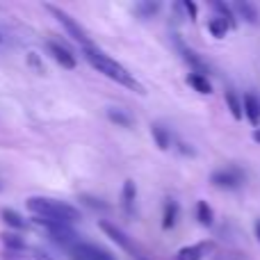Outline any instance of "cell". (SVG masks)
<instances>
[{"label":"cell","instance_id":"obj_1","mask_svg":"<svg viewBox=\"0 0 260 260\" xmlns=\"http://www.w3.org/2000/svg\"><path fill=\"white\" fill-rule=\"evenodd\" d=\"M27 210L35 215V219H44L50 221V224H76V221L82 219V212L78 208L69 206L64 201H57V199H44V197H32L27 199Z\"/></svg>","mask_w":260,"mask_h":260},{"label":"cell","instance_id":"obj_2","mask_svg":"<svg viewBox=\"0 0 260 260\" xmlns=\"http://www.w3.org/2000/svg\"><path fill=\"white\" fill-rule=\"evenodd\" d=\"M82 50H85L87 62H89L99 73H103L105 78H110V80L119 82V85L128 87V89L137 91V94H144V87L139 85V82L135 80L133 76H130V73L121 67V64L114 62V59L110 57V55H105L103 50H99L96 46H89V48H82Z\"/></svg>","mask_w":260,"mask_h":260},{"label":"cell","instance_id":"obj_3","mask_svg":"<svg viewBox=\"0 0 260 260\" xmlns=\"http://www.w3.org/2000/svg\"><path fill=\"white\" fill-rule=\"evenodd\" d=\"M46 9H48V12L53 14L55 18H57V21H59V25H62L64 30L69 32V37H73V39H76L78 44L82 46V48H89V46H94V44H91V39H89V37H87V32L82 30V25H78V23L73 21V18L69 16L67 12H62V9H59V7H55V5H46Z\"/></svg>","mask_w":260,"mask_h":260},{"label":"cell","instance_id":"obj_4","mask_svg":"<svg viewBox=\"0 0 260 260\" xmlns=\"http://www.w3.org/2000/svg\"><path fill=\"white\" fill-rule=\"evenodd\" d=\"M69 253H71V260H117L110 251L87 242H78L76 247L69 249Z\"/></svg>","mask_w":260,"mask_h":260},{"label":"cell","instance_id":"obj_5","mask_svg":"<svg viewBox=\"0 0 260 260\" xmlns=\"http://www.w3.org/2000/svg\"><path fill=\"white\" fill-rule=\"evenodd\" d=\"M244 180L242 171L235 169V167H229V169H221V171H215L210 176V183L217 185V187H224V189H235L240 187V183Z\"/></svg>","mask_w":260,"mask_h":260},{"label":"cell","instance_id":"obj_6","mask_svg":"<svg viewBox=\"0 0 260 260\" xmlns=\"http://www.w3.org/2000/svg\"><path fill=\"white\" fill-rule=\"evenodd\" d=\"M3 260H53L48 253L39 251L32 247H21V249H5Z\"/></svg>","mask_w":260,"mask_h":260},{"label":"cell","instance_id":"obj_7","mask_svg":"<svg viewBox=\"0 0 260 260\" xmlns=\"http://www.w3.org/2000/svg\"><path fill=\"white\" fill-rule=\"evenodd\" d=\"M48 53L53 55V59L64 69H76V57L69 53L64 46L55 44V41H48Z\"/></svg>","mask_w":260,"mask_h":260},{"label":"cell","instance_id":"obj_8","mask_svg":"<svg viewBox=\"0 0 260 260\" xmlns=\"http://www.w3.org/2000/svg\"><path fill=\"white\" fill-rule=\"evenodd\" d=\"M244 114L251 121V126H260V99L256 94L244 96Z\"/></svg>","mask_w":260,"mask_h":260},{"label":"cell","instance_id":"obj_9","mask_svg":"<svg viewBox=\"0 0 260 260\" xmlns=\"http://www.w3.org/2000/svg\"><path fill=\"white\" fill-rule=\"evenodd\" d=\"M99 226H101V231H105V233H108L117 244H121L123 249H128V251H133V253H135V249H133V244H130V240L121 233V231L117 229V226H112L110 221H99Z\"/></svg>","mask_w":260,"mask_h":260},{"label":"cell","instance_id":"obj_10","mask_svg":"<svg viewBox=\"0 0 260 260\" xmlns=\"http://www.w3.org/2000/svg\"><path fill=\"white\" fill-rule=\"evenodd\" d=\"M208 244H192V247H183L176 253V260H203Z\"/></svg>","mask_w":260,"mask_h":260},{"label":"cell","instance_id":"obj_11","mask_svg":"<svg viewBox=\"0 0 260 260\" xmlns=\"http://www.w3.org/2000/svg\"><path fill=\"white\" fill-rule=\"evenodd\" d=\"M121 203H123V210L128 212V217H133L135 215V183L133 180H126V183H123Z\"/></svg>","mask_w":260,"mask_h":260},{"label":"cell","instance_id":"obj_12","mask_svg":"<svg viewBox=\"0 0 260 260\" xmlns=\"http://www.w3.org/2000/svg\"><path fill=\"white\" fill-rule=\"evenodd\" d=\"M187 85L194 87L197 91H201V94H210V91H212L210 80H208L206 76H201V73H189V76H187Z\"/></svg>","mask_w":260,"mask_h":260},{"label":"cell","instance_id":"obj_13","mask_svg":"<svg viewBox=\"0 0 260 260\" xmlns=\"http://www.w3.org/2000/svg\"><path fill=\"white\" fill-rule=\"evenodd\" d=\"M229 27H231L229 23H226L224 18H219V16H212V18H210V23H208V30H210V35H212V37H217V39L226 37Z\"/></svg>","mask_w":260,"mask_h":260},{"label":"cell","instance_id":"obj_14","mask_svg":"<svg viewBox=\"0 0 260 260\" xmlns=\"http://www.w3.org/2000/svg\"><path fill=\"white\" fill-rule=\"evenodd\" d=\"M226 103H229V110H231V114H233L235 119H242V112H244V105L240 103V99H238V94H235L233 89H229L226 91Z\"/></svg>","mask_w":260,"mask_h":260},{"label":"cell","instance_id":"obj_15","mask_svg":"<svg viewBox=\"0 0 260 260\" xmlns=\"http://www.w3.org/2000/svg\"><path fill=\"white\" fill-rule=\"evenodd\" d=\"M235 7H238V12L242 14V18H244V21L253 23V25H256V23H260L258 9L253 7V5H249V3H238V5H235Z\"/></svg>","mask_w":260,"mask_h":260},{"label":"cell","instance_id":"obj_16","mask_svg":"<svg viewBox=\"0 0 260 260\" xmlns=\"http://www.w3.org/2000/svg\"><path fill=\"white\" fill-rule=\"evenodd\" d=\"M197 219L201 221L203 226H212V219H215V215H212L210 206H208L206 201H199L197 203Z\"/></svg>","mask_w":260,"mask_h":260},{"label":"cell","instance_id":"obj_17","mask_svg":"<svg viewBox=\"0 0 260 260\" xmlns=\"http://www.w3.org/2000/svg\"><path fill=\"white\" fill-rule=\"evenodd\" d=\"M153 139H155V144L160 148H169V133H167L165 126H160V123H153Z\"/></svg>","mask_w":260,"mask_h":260},{"label":"cell","instance_id":"obj_18","mask_svg":"<svg viewBox=\"0 0 260 260\" xmlns=\"http://www.w3.org/2000/svg\"><path fill=\"white\" fill-rule=\"evenodd\" d=\"M3 219H5V224L7 226H12V229H16V231H21V229H25V221H23V217L18 215V212H14V210H3Z\"/></svg>","mask_w":260,"mask_h":260},{"label":"cell","instance_id":"obj_19","mask_svg":"<svg viewBox=\"0 0 260 260\" xmlns=\"http://www.w3.org/2000/svg\"><path fill=\"white\" fill-rule=\"evenodd\" d=\"M108 117L112 119L114 123H119V126H123V128H130V126H133V117H130L128 112H121V110H117V108L108 110Z\"/></svg>","mask_w":260,"mask_h":260},{"label":"cell","instance_id":"obj_20","mask_svg":"<svg viewBox=\"0 0 260 260\" xmlns=\"http://www.w3.org/2000/svg\"><path fill=\"white\" fill-rule=\"evenodd\" d=\"M176 219H178V206H176L174 201H167V206H165V221H162V226H165V229H171V226L176 224Z\"/></svg>","mask_w":260,"mask_h":260},{"label":"cell","instance_id":"obj_21","mask_svg":"<svg viewBox=\"0 0 260 260\" xmlns=\"http://www.w3.org/2000/svg\"><path fill=\"white\" fill-rule=\"evenodd\" d=\"M212 7H215L217 16H219V18H224V21H226V23H229V25H231V27H235V18H233V14H231V9H229V7H226V5H224V3H215V5H212Z\"/></svg>","mask_w":260,"mask_h":260},{"label":"cell","instance_id":"obj_22","mask_svg":"<svg viewBox=\"0 0 260 260\" xmlns=\"http://www.w3.org/2000/svg\"><path fill=\"white\" fill-rule=\"evenodd\" d=\"M3 242H5V247H7V249H21V247H25V242L21 240V235H16V233H5L3 235Z\"/></svg>","mask_w":260,"mask_h":260},{"label":"cell","instance_id":"obj_23","mask_svg":"<svg viewBox=\"0 0 260 260\" xmlns=\"http://www.w3.org/2000/svg\"><path fill=\"white\" fill-rule=\"evenodd\" d=\"M157 9H160V7H157L155 3H142V5H137V7H135V14H139L142 18H146V16H153Z\"/></svg>","mask_w":260,"mask_h":260},{"label":"cell","instance_id":"obj_24","mask_svg":"<svg viewBox=\"0 0 260 260\" xmlns=\"http://www.w3.org/2000/svg\"><path fill=\"white\" fill-rule=\"evenodd\" d=\"M185 7H187L189 16H192V18H197V7H194V5H192V3H185Z\"/></svg>","mask_w":260,"mask_h":260},{"label":"cell","instance_id":"obj_25","mask_svg":"<svg viewBox=\"0 0 260 260\" xmlns=\"http://www.w3.org/2000/svg\"><path fill=\"white\" fill-rule=\"evenodd\" d=\"M253 142H258V144H260V128L253 130Z\"/></svg>","mask_w":260,"mask_h":260},{"label":"cell","instance_id":"obj_26","mask_svg":"<svg viewBox=\"0 0 260 260\" xmlns=\"http://www.w3.org/2000/svg\"><path fill=\"white\" fill-rule=\"evenodd\" d=\"M256 238H258V240H260V219H258V221H256Z\"/></svg>","mask_w":260,"mask_h":260}]
</instances>
